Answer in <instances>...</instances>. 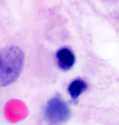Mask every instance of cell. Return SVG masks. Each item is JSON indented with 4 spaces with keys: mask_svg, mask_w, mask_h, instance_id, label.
<instances>
[{
    "mask_svg": "<svg viewBox=\"0 0 119 125\" xmlns=\"http://www.w3.org/2000/svg\"><path fill=\"white\" fill-rule=\"evenodd\" d=\"M24 65V54L17 46H9L0 52V87L8 86L20 76Z\"/></svg>",
    "mask_w": 119,
    "mask_h": 125,
    "instance_id": "cell-1",
    "label": "cell"
},
{
    "mask_svg": "<svg viewBox=\"0 0 119 125\" xmlns=\"http://www.w3.org/2000/svg\"><path fill=\"white\" fill-rule=\"evenodd\" d=\"M70 109L63 100L59 97H53L47 102L45 116L50 124H59L66 121L70 118Z\"/></svg>",
    "mask_w": 119,
    "mask_h": 125,
    "instance_id": "cell-2",
    "label": "cell"
},
{
    "mask_svg": "<svg viewBox=\"0 0 119 125\" xmlns=\"http://www.w3.org/2000/svg\"><path fill=\"white\" fill-rule=\"evenodd\" d=\"M58 65L63 70H70L75 62V57L73 52L68 48H62L56 54Z\"/></svg>",
    "mask_w": 119,
    "mask_h": 125,
    "instance_id": "cell-3",
    "label": "cell"
},
{
    "mask_svg": "<svg viewBox=\"0 0 119 125\" xmlns=\"http://www.w3.org/2000/svg\"><path fill=\"white\" fill-rule=\"evenodd\" d=\"M88 89V84L82 80H75L72 81L68 87V92L73 99H77L79 95Z\"/></svg>",
    "mask_w": 119,
    "mask_h": 125,
    "instance_id": "cell-4",
    "label": "cell"
}]
</instances>
